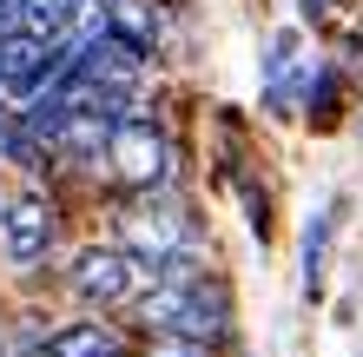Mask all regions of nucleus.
Instances as JSON below:
<instances>
[{
	"mask_svg": "<svg viewBox=\"0 0 363 357\" xmlns=\"http://www.w3.org/2000/svg\"><path fill=\"white\" fill-rule=\"evenodd\" d=\"M133 318L145 338H185V344H205L218 351L231 338V285L199 271V278H152L145 285V298L133 304Z\"/></svg>",
	"mask_w": 363,
	"mask_h": 357,
	"instance_id": "1",
	"label": "nucleus"
},
{
	"mask_svg": "<svg viewBox=\"0 0 363 357\" xmlns=\"http://www.w3.org/2000/svg\"><path fill=\"white\" fill-rule=\"evenodd\" d=\"M119 245L133 251V258H145V265H165V258L199 251L205 232H199V219H191V205L165 185V192H133V212L119 219Z\"/></svg>",
	"mask_w": 363,
	"mask_h": 357,
	"instance_id": "2",
	"label": "nucleus"
},
{
	"mask_svg": "<svg viewBox=\"0 0 363 357\" xmlns=\"http://www.w3.org/2000/svg\"><path fill=\"white\" fill-rule=\"evenodd\" d=\"M145 285H152V265L133 258L119 238L113 245H79L73 265H67V291L86 311H119V304H139Z\"/></svg>",
	"mask_w": 363,
	"mask_h": 357,
	"instance_id": "3",
	"label": "nucleus"
},
{
	"mask_svg": "<svg viewBox=\"0 0 363 357\" xmlns=\"http://www.w3.org/2000/svg\"><path fill=\"white\" fill-rule=\"evenodd\" d=\"M106 172H113L125 192H165L172 185V139L152 113H125L106 139Z\"/></svg>",
	"mask_w": 363,
	"mask_h": 357,
	"instance_id": "4",
	"label": "nucleus"
},
{
	"mask_svg": "<svg viewBox=\"0 0 363 357\" xmlns=\"http://www.w3.org/2000/svg\"><path fill=\"white\" fill-rule=\"evenodd\" d=\"M53 245H60V205L47 192L7 199V212H0V258L13 271H40L53 258Z\"/></svg>",
	"mask_w": 363,
	"mask_h": 357,
	"instance_id": "5",
	"label": "nucleus"
},
{
	"mask_svg": "<svg viewBox=\"0 0 363 357\" xmlns=\"http://www.w3.org/2000/svg\"><path fill=\"white\" fill-rule=\"evenodd\" d=\"M33 357H139V351H133V338H125L119 324H106V318H79V324L47 331Z\"/></svg>",
	"mask_w": 363,
	"mask_h": 357,
	"instance_id": "6",
	"label": "nucleus"
},
{
	"mask_svg": "<svg viewBox=\"0 0 363 357\" xmlns=\"http://www.w3.org/2000/svg\"><path fill=\"white\" fill-rule=\"evenodd\" d=\"M330 225H337V205H324V212L311 219V232H304V291H317V278H324V251H330Z\"/></svg>",
	"mask_w": 363,
	"mask_h": 357,
	"instance_id": "7",
	"label": "nucleus"
},
{
	"mask_svg": "<svg viewBox=\"0 0 363 357\" xmlns=\"http://www.w3.org/2000/svg\"><path fill=\"white\" fill-rule=\"evenodd\" d=\"M20 33V0H0V40Z\"/></svg>",
	"mask_w": 363,
	"mask_h": 357,
	"instance_id": "8",
	"label": "nucleus"
},
{
	"mask_svg": "<svg viewBox=\"0 0 363 357\" xmlns=\"http://www.w3.org/2000/svg\"><path fill=\"white\" fill-rule=\"evenodd\" d=\"M0 212H7V199H0Z\"/></svg>",
	"mask_w": 363,
	"mask_h": 357,
	"instance_id": "9",
	"label": "nucleus"
}]
</instances>
